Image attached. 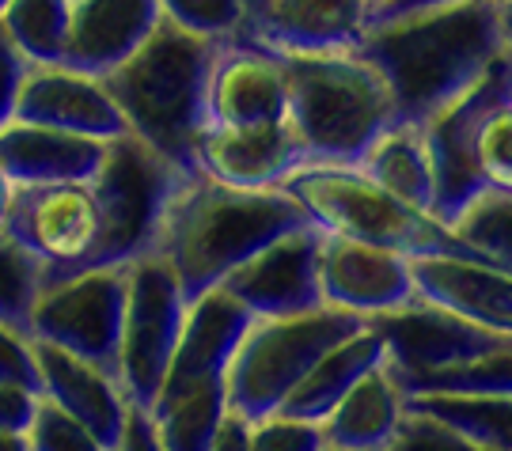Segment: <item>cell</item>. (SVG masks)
I'll return each instance as SVG.
<instances>
[{"instance_id":"obj_2","label":"cell","mask_w":512,"mask_h":451,"mask_svg":"<svg viewBox=\"0 0 512 451\" xmlns=\"http://www.w3.org/2000/svg\"><path fill=\"white\" fill-rule=\"evenodd\" d=\"M311 224L293 194L277 190H239L205 175H190L164 213L156 239V258L175 273L186 304L224 285L247 258L270 247L285 232Z\"/></svg>"},{"instance_id":"obj_7","label":"cell","mask_w":512,"mask_h":451,"mask_svg":"<svg viewBox=\"0 0 512 451\" xmlns=\"http://www.w3.org/2000/svg\"><path fill=\"white\" fill-rule=\"evenodd\" d=\"M365 326L368 319L338 307H319L285 319H255L228 364V410L243 421L277 414L315 361Z\"/></svg>"},{"instance_id":"obj_16","label":"cell","mask_w":512,"mask_h":451,"mask_svg":"<svg viewBox=\"0 0 512 451\" xmlns=\"http://www.w3.org/2000/svg\"><path fill=\"white\" fill-rule=\"evenodd\" d=\"M300 167H308V156L289 118L266 126H205L194 141V171L239 190H277Z\"/></svg>"},{"instance_id":"obj_19","label":"cell","mask_w":512,"mask_h":451,"mask_svg":"<svg viewBox=\"0 0 512 451\" xmlns=\"http://www.w3.org/2000/svg\"><path fill=\"white\" fill-rule=\"evenodd\" d=\"M410 277L421 304L512 338V273L463 254H421L410 258Z\"/></svg>"},{"instance_id":"obj_22","label":"cell","mask_w":512,"mask_h":451,"mask_svg":"<svg viewBox=\"0 0 512 451\" xmlns=\"http://www.w3.org/2000/svg\"><path fill=\"white\" fill-rule=\"evenodd\" d=\"M107 145L110 141H92L12 118L0 129V171L12 186L92 182L107 160Z\"/></svg>"},{"instance_id":"obj_38","label":"cell","mask_w":512,"mask_h":451,"mask_svg":"<svg viewBox=\"0 0 512 451\" xmlns=\"http://www.w3.org/2000/svg\"><path fill=\"white\" fill-rule=\"evenodd\" d=\"M38 391L31 387H19V383H0V429L8 433H27L31 417L38 406Z\"/></svg>"},{"instance_id":"obj_42","label":"cell","mask_w":512,"mask_h":451,"mask_svg":"<svg viewBox=\"0 0 512 451\" xmlns=\"http://www.w3.org/2000/svg\"><path fill=\"white\" fill-rule=\"evenodd\" d=\"M429 4H448V0H391L387 8L372 12V19L376 16H399V12H414V8H429Z\"/></svg>"},{"instance_id":"obj_8","label":"cell","mask_w":512,"mask_h":451,"mask_svg":"<svg viewBox=\"0 0 512 451\" xmlns=\"http://www.w3.org/2000/svg\"><path fill=\"white\" fill-rule=\"evenodd\" d=\"M190 179L183 167L152 152L133 133H122L107 145V160L92 179L99 201V243L88 270L133 266L156 251L164 213L179 186Z\"/></svg>"},{"instance_id":"obj_39","label":"cell","mask_w":512,"mask_h":451,"mask_svg":"<svg viewBox=\"0 0 512 451\" xmlns=\"http://www.w3.org/2000/svg\"><path fill=\"white\" fill-rule=\"evenodd\" d=\"M114 451H167L156 425H152V414L141 410V406H129L126 414V429H122V440Z\"/></svg>"},{"instance_id":"obj_20","label":"cell","mask_w":512,"mask_h":451,"mask_svg":"<svg viewBox=\"0 0 512 451\" xmlns=\"http://www.w3.org/2000/svg\"><path fill=\"white\" fill-rule=\"evenodd\" d=\"M35 361L38 379H42V398H50L57 410L80 421L107 451L118 448L129 414V398L122 383L103 368L80 361L73 353H61L46 342H35Z\"/></svg>"},{"instance_id":"obj_30","label":"cell","mask_w":512,"mask_h":451,"mask_svg":"<svg viewBox=\"0 0 512 451\" xmlns=\"http://www.w3.org/2000/svg\"><path fill=\"white\" fill-rule=\"evenodd\" d=\"M42 292V266L0 228V323L31 338V311Z\"/></svg>"},{"instance_id":"obj_11","label":"cell","mask_w":512,"mask_h":451,"mask_svg":"<svg viewBox=\"0 0 512 451\" xmlns=\"http://www.w3.org/2000/svg\"><path fill=\"white\" fill-rule=\"evenodd\" d=\"M4 232L42 266V289L84 273L99 243V201L92 182L16 186Z\"/></svg>"},{"instance_id":"obj_36","label":"cell","mask_w":512,"mask_h":451,"mask_svg":"<svg viewBox=\"0 0 512 451\" xmlns=\"http://www.w3.org/2000/svg\"><path fill=\"white\" fill-rule=\"evenodd\" d=\"M0 383H19V387H31V391L42 395L35 342L4 323H0Z\"/></svg>"},{"instance_id":"obj_10","label":"cell","mask_w":512,"mask_h":451,"mask_svg":"<svg viewBox=\"0 0 512 451\" xmlns=\"http://www.w3.org/2000/svg\"><path fill=\"white\" fill-rule=\"evenodd\" d=\"M122 315H126V266L84 270L38 292L31 311V338L114 376Z\"/></svg>"},{"instance_id":"obj_33","label":"cell","mask_w":512,"mask_h":451,"mask_svg":"<svg viewBox=\"0 0 512 451\" xmlns=\"http://www.w3.org/2000/svg\"><path fill=\"white\" fill-rule=\"evenodd\" d=\"M27 444L31 451H107L80 421L57 410L50 398H38L35 417L27 425Z\"/></svg>"},{"instance_id":"obj_13","label":"cell","mask_w":512,"mask_h":451,"mask_svg":"<svg viewBox=\"0 0 512 451\" xmlns=\"http://www.w3.org/2000/svg\"><path fill=\"white\" fill-rule=\"evenodd\" d=\"M372 23L368 0H258L236 42L277 57H315L357 50Z\"/></svg>"},{"instance_id":"obj_34","label":"cell","mask_w":512,"mask_h":451,"mask_svg":"<svg viewBox=\"0 0 512 451\" xmlns=\"http://www.w3.org/2000/svg\"><path fill=\"white\" fill-rule=\"evenodd\" d=\"M323 429L315 421H296L285 414H270L251 421L247 451H323Z\"/></svg>"},{"instance_id":"obj_12","label":"cell","mask_w":512,"mask_h":451,"mask_svg":"<svg viewBox=\"0 0 512 451\" xmlns=\"http://www.w3.org/2000/svg\"><path fill=\"white\" fill-rule=\"evenodd\" d=\"M512 99V61H494L486 76H478L471 88L444 103L437 114L418 122L425 133V148L433 160V217L452 228V220L486 190L475 163V137L482 118L494 107Z\"/></svg>"},{"instance_id":"obj_29","label":"cell","mask_w":512,"mask_h":451,"mask_svg":"<svg viewBox=\"0 0 512 451\" xmlns=\"http://www.w3.org/2000/svg\"><path fill=\"white\" fill-rule=\"evenodd\" d=\"M452 232L497 270L512 273V190H482L456 220Z\"/></svg>"},{"instance_id":"obj_45","label":"cell","mask_w":512,"mask_h":451,"mask_svg":"<svg viewBox=\"0 0 512 451\" xmlns=\"http://www.w3.org/2000/svg\"><path fill=\"white\" fill-rule=\"evenodd\" d=\"M368 4H372V12H380V8H387L391 0H368Z\"/></svg>"},{"instance_id":"obj_24","label":"cell","mask_w":512,"mask_h":451,"mask_svg":"<svg viewBox=\"0 0 512 451\" xmlns=\"http://www.w3.org/2000/svg\"><path fill=\"white\" fill-rule=\"evenodd\" d=\"M384 361H387L384 334L368 323L365 330H357V334H349L346 342H338L334 349H327V353L315 361V368H311L308 376L293 387V395L281 402L277 414L296 417V421H315V425H319L357 379Z\"/></svg>"},{"instance_id":"obj_37","label":"cell","mask_w":512,"mask_h":451,"mask_svg":"<svg viewBox=\"0 0 512 451\" xmlns=\"http://www.w3.org/2000/svg\"><path fill=\"white\" fill-rule=\"evenodd\" d=\"M27 69H31V65L23 61V54L12 46V38L4 35V27H0V129L16 118V99H19V88H23Z\"/></svg>"},{"instance_id":"obj_15","label":"cell","mask_w":512,"mask_h":451,"mask_svg":"<svg viewBox=\"0 0 512 451\" xmlns=\"http://www.w3.org/2000/svg\"><path fill=\"white\" fill-rule=\"evenodd\" d=\"M319 289L327 307L353 311L368 323L418 304L406 254L327 232L319 247Z\"/></svg>"},{"instance_id":"obj_32","label":"cell","mask_w":512,"mask_h":451,"mask_svg":"<svg viewBox=\"0 0 512 451\" xmlns=\"http://www.w3.org/2000/svg\"><path fill=\"white\" fill-rule=\"evenodd\" d=\"M475 163L490 190H512V99L482 118L475 137Z\"/></svg>"},{"instance_id":"obj_46","label":"cell","mask_w":512,"mask_h":451,"mask_svg":"<svg viewBox=\"0 0 512 451\" xmlns=\"http://www.w3.org/2000/svg\"><path fill=\"white\" fill-rule=\"evenodd\" d=\"M243 4H247V12H255V4H258V0H243Z\"/></svg>"},{"instance_id":"obj_48","label":"cell","mask_w":512,"mask_h":451,"mask_svg":"<svg viewBox=\"0 0 512 451\" xmlns=\"http://www.w3.org/2000/svg\"><path fill=\"white\" fill-rule=\"evenodd\" d=\"M323 451H330V448H323Z\"/></svg>"},{"instance_id":"obj_9","label":"cell","mask_w":512,"mask_h":451,"mask_svg":"<svg viewBox=\"0 0 512 451\" xmlns=\"http://www.w3.org/2000/svg\"><path fill=\"white\" fill-rule=\"evenodd\" d=\"M186 307L190 304L164 258L148 254L126 266V315H122L114 376L122 383L129 406L152 410L183 334Z\"/></svg>"},{"instance_id":"obj_35","label":"cell","mask_w":512,"mask_h":451,"mask_svg":"<svg viewBox=\"0 0 512 451\" xmlns=\"http://www.w3.org/2000/svg\"><path fill=\"white\" fill-rule=\"evenodd\" d=\"M384 451H486V448L471 444L467 436L452 433L448 425H440L433 417L406 410L403 421H399V433L391 436V444Z\"/></svg>"},{"instance_id":"obj_5","label":"cell","mask_w":512,"mask_h":451,"mask_svg":"<svg viewBox=\"0 0 512 451\" xmlns=\"http://www.w3.org/2000/svg\"><path fill=\"white\" fill-rule=\"evenodd\" d=\"M251 323L255 315L224 289L186 307L175 357L148 410L167 451H209L228 417V364Z\"/></svg>"},{"instance_id":"obj_14","label":"cell","mask_w":512,"mask_h":451,"mask_svg":"<svg viewBox=\"0 0 512 451\" xmlns=\"http://www.w3.org/2000/svg\"><path fill=\"white\" fill-rule=\"evenodd\" d=\"M319 247H323V232L315 224L285 232L255 258H247L236 273H228L220 289L239 300L255 319L319 311L327 307L319 289Z\"/></svg>"},{"instance_id":"obj_40","label":"cell","mask_w":512,"mask_h":451,"mask_svg":"<svg viewBox=\"0 0 512 451\" xmlns=\"http://www.w3.org/2000/svg\"><path fill=\"white\" fill-rule=\"evenodd\" d=\"M247 429H251V421H243V417H236L228 410V417H224V425L213 436L209 451H247Z\"/></svg>"},{"instance_id":"obj_1","label":"cell","mask_w":512,"mask_h":451,"mask_svg":"<svg viewBox=\"0 0 512 451\" xmlns=\"http://www.w3.org/2000/svg\"><path fill=\"white\" fill-rule=\"evenodd\" d=\"M357 54L376 65L403 122H425L505 57L494 0H448L368 23Z\"/></svg>"},{"instance_id":"obj_28","label":"cell","mask_w":512,"mask_h":451,"mask_svg":"<svg viewBox=\"0 0 512 451\" xmlns=\"http://www.w3.org/2000/svg\"><path fill=\"white\" fill-rule=\"evenodd\" d=\"M395 383L403 387V395H512V349L437 372L395 376Z\"/></svg>"},{"instance_id":"obj_3","label":"cell","mask_w":512,"mask_h":451,"mask_svg":"<svg viewBox=\"0 0 512 451\" xmlns=\"http://www.w3.org/2000/svg\"><path fill=\"white\" fill-rule=\"evenodd\" d=\"M217 50V38L190 35L160 19V27L118 69L99 76L126 122V133L145 141L175 167H183L186 175H198L194 141L209 126L205 91Z\"/></svg>"},{"instance_id":"obj_43","label":"cell","mask_w":512,"mask_h":451,"mask_svg":"<svg viewBox=\"0 0 512 451\" xmlns=\"http://www.w3.org/2000/svg\"><path fill=\"white\" fill-rule=\"evenodd\" d=\"M0 451H31L27 433H8V429H0Z\"/></svg>"},{"instance_id":"obj_17","label":"cell","mask_w":512,"mask_h":451,"mask_svg":"<svg viewBox=\"0 0 512 451\" xmlns=\"http://www.w3.org/2000/svg\"><path fill=\"white\" fill-rule=\"evenodd\" d=\"M16 122L61 129L92 141H114L126 122L107 95L103 80L65 65H31L16 99Z\"/></svg>"},{"instance_id":"obj_47","label":"cell","mask_w":512,"mask_h":451,"mask_svg":"<svg viewBox=\"0 0 512 451\" xmlns=\"http://www.w3.org/2000/svg\"><path fill=\"white\" fill-rule=\"evenodd\" d=\"M4 8H8V0H0V12H4Z\"/></svg>"},{"instance_id":"obj_21","label":"cell","mask_w":512,"mask_h":451,"mask_svg":"<svg viewBox=\"0 0 512 451\" xmlns=\"http://www.w3.org/2000/svg\"><path fill=\"white\" fill-rule=\"evenodd\" d=\"M160 19L164 12L156 0H73V27L61 65L107 76L160 27Z\"/></svg>"},{"instance_id":"obj_41","label":"cell","mask_w":512,"mask_h":451,"mask_svg":"<svg viewBox=\"0 0 512 451\" xmlns=\"http://www.w3.org/2000/svg\"><path fill=\"white\" fill-rule=\"evenodd\" d=\"M497 8V31H501V50L512 61V0H494Z\"/></svg>"},{"instance_id":"obj_25","label":"cell","mask_w":512,"mask_h":451,"mask_svg":"<svg viewBox=\"0 0 512 451\" xmlns=\"http://www.w3.org/2000/svg\"><path fill=\"white\" fill-rule=\"evenodd\" d=\"M376 186L433 217V160L418 122H395L357 163Z\"/></svg>"},{"instance_id":"obj_44","label":"cell","mask_w":512,"mask_h":451,"mask_svg":"<svg viewBox=\"0 0 512 451\" xmlns=\"http://www.w3.org/2000/svg\"><path fill=\"white\" fill-rule=\"evenodd\" d=\"M12 182L4 179V171H0V228H4V217H8V205H12Z\"/></svg>"},{"instance_id":"obj_18","label":"cell","mask_w":512,"mask_h":451,"mask_svg":"<svg viewBox=\"0 0 512 451\" xmlns=\"http://www.w3.org/2000/svg\"><path fill=\"white\" fill-rule=\"evenodd\" d=\"M285 114H289V88L281 57L236 38L220 42L205 91L209 126H266V122H285Z\"/></svg>"},{"instance_id":"obj_6","label":"cell","mask_w":512,"mask_h":451,"mask_svg":"<svg viewBox=\"0 0 512 451\" xmlns=\"http://www.w3.org/2000/svg\"><path fill=\"white\" fill-rule=\"evenodd\" d=\"M281 190L293 194L311 224L327 235L387 247V251H399L406 258H421V254L478 258L452 228H444L437 217L387 194L384 186H376L361 167L311 163V167H300Z\"/></svg>"},{"instance_id":"obj_27","label":"cell","mask_w":512,"mask_h":451,"mask_svg":"<svg viewBox=\"0 0 512 451\" xmlns=\"http://www.w3.org/2000/svg\"><path fill=\"white\" fill-rule=\"evenodd\" d=\"M0 27L27 65H61L73 27V0H8Z\"/></svg>"},{"instance_id":"obj_23","label":"cell","mask_w":512,"mask_h":451,"mask_svg":"<svg viewBox=\"0 0 512 451\" xmlns=\"http://www.w3.org/2000/svg\"><path fill=\"white\" fill-rule=\"evenodd\" d=\"M406 414V395L387 372V361L357 379L338 406L330 410L319 429L330 451H384L391 436L399 433Z\"/></svg>"},{"instance_id":"obj_26","label":"cell","mask_w":512,"mask_h":451,"mask_svg":"<svg viewBox=\"0 0 512 451\" xmlns=\"http://www.w3.org/2000/svg\"><path fill=\"white\" fill-rule=\"evenodd\" d=\"M406 410L425 414L486 451H512V395H406Z\"/></svg>"},{"instance_id":"obj_4","label":"cell","mask_w":512,"mask_h":451,"mask_svg":"<svg viewBox=\"0 0 512 451\" xmlns=\"http://www.w3.org/2000/svg\"><path fill=\"white\" fill-rule=\"evenodd\" d=\"M281 69L289 88L285 118L304 145L308 167H357L387 129L403 122L380 69L357 50L281 57Z\"/></svg>"},{"instance_id":"obj_31","label":"cell","mask_w":512,"mask_h":451,"mask_svg":"<svg viewBox=\"0 0 512 451\" xmlns=\"http://www.w3.org/2000/svg\"><path fill=\"white\" fill-rule=\"evenodd\" d=\"M167 23L183 27L190 35L228 42L243 31L247 4L243 0H156Z\"/></svg>"}]
</instances>
